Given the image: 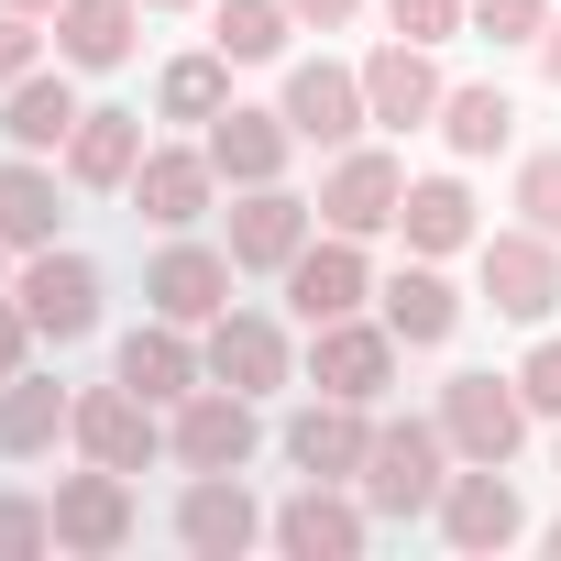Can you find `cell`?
Returning a JSON list of instances; mask_svg holds the SVG:
<instances>
[{"label":"cell","mask_w":561,"mask_h":561,"mask_svg":"<svg viewBox=\"0 0 561 561\" xmlns=\"http://www.w3.org/2000/svg\"><path fill=\"white\" fill-rule=\"evenodd\" d=\"M198 364H209V386H231V397H275V386L298 375L287 331H275L264 309H220V320H209V342H198Z\"/></svg>","instance_id":"9a60e30c"},{"label":"cell","mask_w":561,"mask_h":561,"mask_svg":"<svg viewBox=\"0 0 561 561\" xmlns=\"http://www.w3.org/2000/svg\"><path fill=\"white\" fill-rule=\"evenodd\" d=\"M56 550V495H0V561H45Z\"/></svg>","instance_id":"d6a6232c"},{"label":"cell","mask_w":561,"mask_h":561,"mask_svg":"<svg viewBox=\"0 0 561 561\" xmlns=\"http://www.w3.org/2000/svg\"><path fill=\"white\" fill-rule=\"evenodd\" d=\"M12 12H45V23H56V0H12Z\"/></svg>","instance_id":"ee69618b"},{"label":"cell","mask_w":561,"mask_h":561,"mask_svg":"<svg viewBox=\"0 0 561 561\" xmlns=\"http://www.w3.org/2000/svg\"><path fill=\"white\" fill-rule=\"evenodd\" d=\"M287 154H298V133H287V111H220L209 122V165L231 176V187H275V176H287Z\"/></svg>","instance_id":"603a6c76"},{"label":"cell","mask_w":561,"mask_h":561,"mask_svg":"<svg viewBox=\"0 0 561 561\" xmlns=\"http://www.w3.org/2000/svg\"><path fill=\"white\" fill-rule=\"evenodd\" d=\"M440 484H451V440H440V419H375L364 506H375V517H430Z\"/></svg>","instance_id":"6da1fadb"},{"label":"cell","mask_w":561,"mask_h":561,"mask_svg":"<svg viewBox=\"0 0 561 561\" xmlns=\"http://www.w3.org/2000/svg\"><path fill=\"white\" fill-rule=\"evenodd\" d=\"M397 353H408V342H397L386 320H364V309L309 331V375H320V397H364V408H375V397L397 386Z\"/></svg>","instance_id":"8fae6325"},{"label":"cell","mask_w":561,"mask_h":561,"mask_svg":"<svg viewBox=\"0 0 561 561\" xmlns=\"http://www.w3.org/2000/svg\"><path fill=\"white\" fill-rule=\"evenodd\" d=\"M78 451H89V462H111V473H144V462L165 451L154 397H133L122 375H111V386H89V397H78Z\"/></svg>","instance_id":"d6986e66"},{"label":"cell","mask_w":561,"mask_h":561,"mask_svg":"<svg viewBox=\"0 0 561 561\" xmlns=\"http://www.w3.org/2000/svg\"><path fill=\"white\" fill-rule=\"evenodd\" d=\"M386 23L408 45H451V34H473V0H386Z\"/></svg>","instance_id":"836d02e7"},{"label":"cell","mask_w":561,"mask_h":561,"mask_svg":"<svg viewBox=\"0 0 561 561\" xmlns=\"http://www.w3.org/2000/svg\"><path fill=\"white\" fill-rule=\"evenodd\" d=\"M144 12H198V0H144Z\"/></svg>","instance_id":"7bdbcfd3"},{"label":"cell","mask_w":561,"mask_h":561,"mask_svg":"<svg viewBox=\"0 0 561 561\" xmlns=\"http://www.w3.org/2000/svg\"><path fill=\"white\" fill-rule=\"evenodd\" d=\"M34 12H12V0H0V89H12V78H34Z\"/></svg>","instance_id":"74e56055"},{"label":"cell","mask_w":561,"mask_h":561,"mask_svg":"<svg viewBox=\"0 0 561 561\" xmlns=\"http://www.w3.org/2000/svg\"><path fill=\"white\" fill-rule=\"evenodd\" d=\"M12 298H23V320L45 331V342H89L100 331V264L89 253H23V275H12Z\"/></svg>","instance_id":"9c48e42d"},{"label":"cell","mask_w":561,"mask_h":561,"mask_svg":"<svg viewBox=\"0 0 561 561\" xmlns=\"http://www.w3.org/2000/svg\"><path fill=\"white\" fill-rule=\"evenodd\" d=\"M89 122V100L67 89V78H12V89H0V144H12V154H67V133Z\"/></svg>","instance_id":"cb8c5ba5"},{"label":"cell","mask_w":561,"mask_h":561,"mask_svg":"<svg viewBox=\"0 0 561 561\" xmlns=\"http://www.w3.org/2000/svg\"><path fill=\"white\" fill-rule=\"evenodd\" d=\"M397 209H408V165L386 144H342L331 176H320V220L364 242V231H397Z\"/></svg>","instance_id":"52a82bcc"},{"label":"cell","mask_w":561,"mask_h":561,"mask_svg":"<svg viewBox=\"0 0 561 561\" xmlns=\"http://www.w3.org/2000/svg\"><path fill=\"white\" fill-rule=\"evenodd\" d=\"M287 34H298L287 0H209V45H220L231 67H275V56H287Z\"/></svg>","instance_id":"f546056e"},{"label":"cell","mask_w":561,"mask_h":561,"mask_svg":"<svg viewBox=\"0 0 561 561\" xmlns=\"http://www.w3.org/2000/svg\"><path fill=\"white\" fill-rule=\"evenodd\" d=\"M144 154H154V144H144V111H89V122L67 133V187H89V198H122Z\"/></svg>","instance_id":"7402d4cb"},{"label":"cell","mask_w":561,"mask_h":561,"mask_svg":"<svg viewBox=\"0 0 561 561\" xmlns=\"http://www.w3.org/2000/svg\"><path fill=\"white\" fill-rule=\"evenodd\" d=\"M473 253H484V309H495V320H528V331H539V320L561 309V242H550V231L517 220V231H484Z\"/></svg>","instance_id":"277c9868"},{"label":"cell","mask_w":561,"mask_h":561,"mask_svg":"<svg viewBox=\"0 0 561 561\" xmlns=\"http://www.w3.org/2000/svg\"><path fill=\"white\" fill-rule=\"evenodd\" d=\"M364 451H375V408L364 397H309L287 419V462L309 484H364Z\"/></svg>","instance_id":"7c38bea8"},{"label":"cell","mask_w":561,"mask_h":561,"mask_svg":"<svg viewBox=\"0 0 561 561\" xmlns=\"http://www.w3.org/2000/svg\"><path fill=\"white\" fill-rule=\"evenodd\" d=\"M517 220L561 242V154H528V165H517Z\"/></svg>","instance_id":"e575fe53"},{"label":"cell","mask_w":561,"mask_h":561,"mask_svg":"<svg viewBox=\"0 0 561 561\" xmlns=\"http://www.w3.org/2000/svg\"><path fill=\"white\" fill-rule=\"evenodd\" d=\"M309 198H287V176H275V187H242L231 198V264L242 275H287L298 253H309Z\"/></svg>","instance_id":"2e32d148"},{"label":"cell","mask_w":561,"mask_h":561,"mask_svg":"<svg viewBox=\"0 0 561 561\" xmlns=\"http://www.w3.org/2000/svg\"><path fill=\"white\" fill-rule=\"evenodd\" d=\"M440 144H451V154H506V144H517V100H506L495 78L451 89V100H440Z\"/></svg>","instance_id":"4dcf8cb0"},{"label":"cell","mask_w":561,"mask_h":561,"mask_svg":"<svg viewBox=\"0 0 561 561\" xmlns=\"http://www.w3.org/2000/svg\"><path fill=\"white\" fill-rule=\"evenodd\" d=\"M473 34L484 45H539L550 34V0H473Z\"/></svg>","instance_id":"d590c367"},{"label":"cell","mask_w":561,"mask_h":561,"mask_svg":"<svg viewBox=\"0 0 561 561\" xmlns=\"http://www.w3.org/2000/svg\"><path fill=\"white\" fill-rule=\"evenodd\" d=\"M154 111H165V122H220V111H231V56H220V45H209V56H176V67L154 78Z\"/></svg>","instance_id":"1f68e13d"},{"label":"cell","mask_w":561,"mask_h":561,"mask_svg":"<svg viewBox=\"0 0 561 561\" xmlns=\"http://www.w3.org/2000/svg\"><path fill=\"white\" fill-rule=\"evenodd\" d=\"M0 253H12V242H0Z\"/></svg>","instance_id":"f6af8a7d"},{"label":"cell","mask_w":561,"mask_h":561,"mask_svg":"<svg viewBox=\"0 0 561 561\" xmlns=\"http://www.w3.org/2000/svg\"><path fill=\"white\" fill-rule=\"evenodd\" d=\"M386 331H397L408 353H440V342L462 331V287L440 275V253H419V264L386 275Z\"/></svg>","instance_id":"44dd1931"},{"label":"cell","mask_w":561,"mask_h":561,"mask_svg":"<svg viewBox=\"0 0 561 561\" xmlns=\"http://www.w3.org/2000/svg\"><path fill=\"white\" fill-rule=\"evenodd\" d=\"M34 342H45V331L23 320V298H0V386H12V375L34 364Z\"/></svg>","instance_id":"f35d334b"},{"label":"cell","mask_w":561,"mask_h":561,"mask_svg":"<svg viewBox=\"0 0 561 561\" xmlns=\"http://www.w3.org/2000/svg\"><path fill=\"white\" fill-rule=\"evenodd\" d=\"M264 528H275V517L253 506L242 473H187V495H176V550H198V561H242Z\"/></svg>","instance_id":"5bb4252c"},{"label":"cell","mask_w":561,"mask_h":561,"mask_svg":"<svg viewBox=\"0 0 561 561\" xmlns=\"http://www.w3.org/2000/svg\"><path fill=\"white\" fill-rule=\"evenodd\" d=\"M231 253H209V242H187V231H165V253L144 264V309L154 320H176V331H209L220 309H231Z\"/></svg>","instance_id":"5b68a950"},{"label":"cell","mask_w":561,"mask_h":561,"mask_svg":"<svg viewBox=\"0 0 561 561\" xmlns=\"http://www.w3.org/2000/svg\"><path fill=\"white\" fill-rule=\"evenodd\" d=\"M56 176L34 165V154H0V242H12V253H45L56 242Z\"/></svg>","instance_id":"f1b7e54d"},{"label":"cell","mask_w":561,"mask_h":561,"mask_svg":"<svg viewBox=\"0 0 561 561\" xmlns=\"http://www.w3.org/2000/svg\"><path fill=\"white\" fill-rule=\"evenodd\" d=\"M275 111H287V133H298V144H331V154H342V144H364V122H375V111H364V67H342V56H298V67H287V100H275Z\"/></svg>","instance_id":"8992f818"},{"label":"cell","mask_w":561,"mask_h":561,"mask_svg":"<svg viewBox=\"0 0 561 561\" xmlns=\"http://www.w3.org/2000/svg\"><path fill=\"white\" fill-rule=\"evenodd\" d=\"M517 397H528V419H561V342H528V364H517Z\"/></svg>","instance_id":"8d00e7d4"},{"label":"cell","mask_w":561,"mask_h":561,"mask_svg":"<svg viewBox=\"0 0 561 561\" xmlns=\"http://www.w3.org/2000/svg\"><path fill=\"white\" fill-rule=\"evenodd\" d=\"M122 386H133V397H154V408H176V397H198V386H209V364H198V342H187L176 320H144V331L122 342Z\"/></svg>","instance_id":"484cf974"},{"label":"cell","mask_w":561,"mask_h":561,"mask_svg":"<svg viewBox=\"0 0 561 561\" xmlns=\"http://www.w3.org/2000/svg\"><path fill=\"white\" fill-rule=\"evenodd\" d=\"M440 67H430V45H408V34H386L375 56H364V111L386 122V133H419V122H440Z\"/></svg>","instance_id":"e0dca14e"},{"label":"cell","mask_w":561,"mask_h":561,"mask_svg":"<svg viewBox=\"0 0 561 561\" xmlns=\"http://www.w3.org/2000/svg\"><path fill=\"white\" fill-rule=\"evenodd\" d=\"M287 12H298V23H309V34H342V23H353V12H364V0H287Z\"/></svg>","instance_id":"ab89813d"},{"label":"cell","mask_w":561,"mask_h":561,"mask_svg":"<svg viewBox=\"0 0 561 561\" xmlns=\"http://www.w3.org/2000/svg\"><path fill=\"white\" fill-rule=\"evenodd\" d=\"M397 231H408V253H462V242H484V231H473V187H462V176H408Z\"/></svg>","instance_id":"83f0119b"},{"label":"cell","mask_w":561,"mask_h":561,"mask_svg":"<svg viewBox=\"0 0 561 561\" xmlns=\"http://www.w3.org/2000/svg\"><path fill=\"white\" fill-rule=\"evenodd\" d=\"M56 440H78V397L56 386V375H12V386H0V451H12V462H34V451H56Z\"/></svg>","instance_id":"d4e9b609"},{"label":"cell","mask_w":561,"mask_h":561,"mask_svg":"<svg viewBox=\"0 0 561 561\" xmlns=\"http://www.w3.org/2000/svg\"><path fill=\"white\" fill-rule=\"evenodd\" d=\"M287 561H364V539H375V506L364 495H342V484H298L287 506H275V528H264Z\"/></svg>","instance_id":"30bf717a"},{"label":"cell","mask_w":561,"mask_h":561,"mask_svg":"<svg viewBox=\"0 0 561 561\" xmlns=\"http://www.w3.org/2000/svg\"><path fill=\"white\" fill-rule=\"evenodd\" d=\"M440 440H451V462H517V440H528L517 375H451L440 386Z\"/></svg>","instance_id":"7a4b0ae2"},{"label":"cell","mask_w":561,"mask_h":561,"mask_svg":"<svg viewBox=\"0 0 561 561\" xmlns=\"http://www.w3.org/2000/svg\"><path fill=\"white\" fill-rule=\"evenodd\" d=\"M56 550H78V561L133 550V473H111V462L56 473Z\"/></svg>","instance_id":"4fadbf2b"},{"label":"cell","mask_w":561,"mask_h":561,"mask_svg":"<svg viewBox=\"0 0 561 561\" xmlns=\"http://www.w3.org/2000/svg\"><path fill=\"white\" fill-rule=\"evenodd\" d=\"M144 34V0H56V56L67 67H122Z\"/></svg>","instance_id":"4316f807"},{"label":"cell","mask_w":561,"mask_h":561,"mask_svg":"<svg viewBox=\"0 0 561 561\" xmlns=\"http://www.w3.org/2000/svg\"><path fill=\"white\" fill-rule=\"evenodd\" d=\"M440 539L462 550V561H495V550H517L528 539V506H517V484H506V462H462L451 484H440Z\"/></svg>","instance_id":"3957f363"},{"label":"cell","mask_w":561,"mask_h":561,"mask_svg":"<svg viewBox=\"0 0 561 561\" xmlns=\"http://www.w3.org/2000/svg\"><path fill=\"white\" fill-rule=\"evenodd\" d=\"M209 187H220L209 144H198V154H187V144H154V154L133 165V187H122V198H133L154 231H198V220H209Z\"/></svg>","instance_id":"ac0fdd59"},{"label":"cell","mask_w":561,"mask_h":561,"mask_svg":"<svg viewBox=\"0 0 561 561\" xmlns=\"http://www.w3.org/2000/svg\"><path fill=\"white\" fill-rule=\"evenodd\" d=\"M165 451H176L187 473H242V462L264 451V419H253V397H231V386H198V397H176V430H165Z\"/></svg>","instance_id":"ba28073f"},{"label":"cell","mask_w":561,"mask_h":561,"mask_svg":"<svg viewBox=\"0 0 561 561\" xmlns=\"http://www.w3.org/2000/svg\"><path fill=\"white\" fill-rule=\"evenodd\" d=\"M539 78L561 89V12H550V34H539Z\"/></svg>","instance_id":"60d3db41"},{"label":"cell","mask_w":561,"mask_h":561,"mask_svg":"<svg viewBox=\"0 0 561 561\" xmlns=\"http://www.w3.org/2000/svg\"><path fill=\"white\" fill-rule=\"evenodd\" d=\"M539 550H550V561H561V517H550V528H539Z\"/></svg>","instance_id":"b9f144b4"},{"label":"cell","mask_w":561,"mask_h":561,"mask_svg":"<svg viewBox=\"0 0 561 561\" xmlns=\"http://www.w3.org/2000/svg\"><path fill=\"white\" fill-rule=\"evenodd\" d=\"M364 298H375V275H364V242H353V231H331V242H309V253L287 264V309H298V331L353 320Z\"/></svg>","instance_id":"ffe728a7"}]
</instances>
